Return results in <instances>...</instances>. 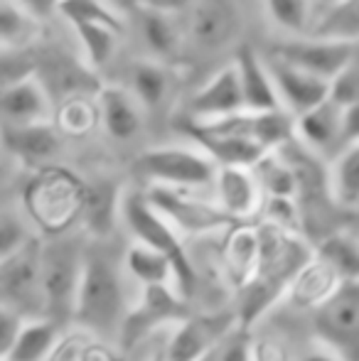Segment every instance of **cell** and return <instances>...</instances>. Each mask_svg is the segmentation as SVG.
Instances as JSON below:
<instances>
[{"label": "cell", "instance_id": "cell-1", "mask_svg": "<svg viewBox=\"0 0 359 361\" xmlns=\"http://www.w3.org/2000/svg\"><path fill=\"white\" fill-rule=\"evenodd\" d=\"M25 212L39 231L59 236L82 219L84 182L64 167H39L23 192Z\"/></svg>", "mask_w": 359, "mask_h": 361}, {"label": "cell", "instance_id": "cell-26", "mask_svg": "<svg viewBox=\"0 0 359 361\" xmlns=\"http://www.w3.org/2000/svg\"><path fill=\"white\" fill-rule=\"evenodd\" d=\"M312 251L337 273L340 281H359V238L355 233H327L320 241V246L312 248Z\"/></svg>", "mask_w": 359, "mask_h": 361}, {"label": "cell", "instance_id": "cell-37", "mask_svg": "<svg viewBox=\"0 0 359 361\" xmlns=\"http://www.w3.org/2000/svg\"><path fill=\"white\" fill-rule=\"evenodd\" d=\"M30 243V231L15 212L0 209V263Z\"/></svg>", "mask_w": 359, "mask_h": 361}, {"label": "cell", "instance_id": "cell-17", "mask_svg": "<svg viewBox=\"0 0 359 361\" xmlns=\"http://www.w3.org/2000/svg\"><path fill=\"white\" fill-rule=\"evenodd\" d=\"M0 145L15 155L20 162H28L35 167H44L49 160L59 155L62 138L49 126V121L23 126H0Z\"/></svg>", "mask_w": 359, "mask_h": 361}, {"label": "cell", "instance_id": "cell-44", "mask_svg": "<svg viewBox=\"0 0 359 361\" xmlns=\"http://www.w3.org/2000/svg\"><path fill=\"white\" fill-rule=\"evenodd\" d=\"M298 361H342L340 357H337L335 352H330L327 347H317V349H312V352H308V354H303Z\"/></svg>", "mask_w": 359, "mask_h": 361}, {"label": "cell", "instance_id": "cell-20", "mask_svg": "<svg viewBox=\"0 0 359 361\" xmlns=\"http://www.w3.org/2000/svg\"><path fill=\"white\" fill-rule=\"evenodd\" d=\"M236 74H239L241 96H244L246 111H276L283 109L276 94L271 72L266 59L254 49H241L234 59Z\"/></svg>", "mask_w": 359, "mask_h": 361}, {"label": "cell", "instance_id": "cell-14", "mask_svg": "<svg viewBox=\"0 0 359 361\" xmlns=\"http://www.w3.org/2000/svg\"><path fill=\"white\" fill-rule=\"evenodd\" d=\"M0 302L18 310L42 307L39 298V248H32V241L20 248L15 256L0 263Z\"/></svg>", "mask_w": 359, "mask_h": 361}, {"label": "cell", "instance_id": "cell-34", "mask_svg": "<svg viewBox=\"0 0 359 361\" xmlns=\"http://www.w3.org/2000/svg\"><path fill=\"white\" fill-rule=\"evenodd\" d=\"M57 15H62L69 25L74 23H101L123 32V20L106 0H59Z\"/></svg>", "mask_w": 359, "mask_h": 361}, {"label": "cell", "instance_id": "cell-13", "mask_svg": "<svg viewBox=\"0 0 359 361\" xmlns=\"http://www.w3.org/2000/svg\"><path fill=\"white\" fill-rule=\"evenodd\" d=\"M269 64V72L276 86V94L281 99V106L291 116H298L303 111L312 109L315 104L327 99V89H330V81L320 79V76L305 72V69L296 67V64L286 62V59L276 57H264Z\"/></svg>", "mask_w": 359, "mask_h": 361}, {"label": "cell", "instance_id": "cell-36", "mask_svg": "<svg viewBox=\"0 0 359 361\" xmlns=\"http://www.w3.org/2000/svg\"><path fill=\"white\" fill-rule=\"evenodd\" d=\"M37 74V62L35 57L23 47H10L0 49V94L5 89H10L13 84H18L25 76Z\"/></svg>", "mask_w": 359, "mask_h": 361}, {"label": "cell", "instance_id": "cell-41", "mask_svg": "<svg viewBox=\"0 0 359 361\" xmlns=\"http://www.w3.org/2000/svg\"><path fill=\"white\" fill-rule=\"evenodd\" d=\"M359 140V101L342 106L340 116V147Z\"/></svg>", "mask_w": 359, "mask_h": 361}, {"label": "cell", "instance_id": "cell-33", "mask_svg": "<svg viewBox=\"0 0 359 361\" xmlns=\"http://www.w3.org/2000/svg\"><path fill=\"white\" fill-rule=\"evenodd\" d=\"M35 23L18 0H0V49L25 47L35 37Z\"/></svg>", "mask_w": 359, "mask_h": 361}, {"label": "cell", "instance_id": "cell-29", "mask_svg": "<svg viewBox=\"0 0 359 361\" xmlns=\"http://www.w3.org/2000/svg\"><path fill=\"white\" fill-rule=\"evenodd\" d=\"M69 27L74 30L79 44H82L84 59H87L89 67L101 69L114 59L116 47H118L121 30H114L101 23H74V25H69Z\"/></svg>", "mask_w": 359, "mask_h": 361}, {"label": "cell", "instance_id": "cell-3", "mask_svg": "<svg viewBox=\"0 0 359 361\" xmlns=\"http://www.w3.org/2000/svg\"><path fill=\"white\" fill-rule=\"evenodd\" d=\"M126 314V293L121 273L106 256H84L72 319L91 332H114Z\"/></svg>", "mask_w": 359, "mask_h": 361}, {"label": "cell", "instance_id": "cell-25", "mask_svg": "<svg viewBox=\"0 0 359 361\" xmlns=\"http://www.w3.org/2000/svg\"><path fill=\"white\" fill-rule=\"evenodd\" d=\"M261 8H264L266 23L286 37L310 35L315 23L312 0H261Z\"/></svg>", "mask_w": 359, "mask_h": 361}, {"label": "cell", "instance_id": "cell-9", "mask_svg": "<svg viewBox=\"0 0 359 361\" xmlns=\"http://www.w3.org/2000/svg\"><path fill=\"white\" fill-rule=\"evenodd\" d=\"M236 317L229 312L185 314L165 349V361H207L231 334Z\"/></svg>", "mask_w": 359, "mask_h": 361}, {"label": "cell", "instance_id": "cell-35", "mask_svg": "<svg viewBox=\"0 0 359 361\" xmlns=\"http://www.w3.org/2000/svg\"><path fill=\"white\" fill-rule=\"evenodd\" d=\"M327 99H332L337 106H347L359 101V42L355 44V52L347 59V64L330 79Z\"/></svg>", "mask_w": 359, "mask_h": 361}, {"label": "cell", "instance_id": "cell-27", "mask_svg": "<svg viewBox=\"0 0 359 361\" xmlns=\"http://www.w3.org/2000/svg\"><path fill=\"white\" fill-rule=\"evenodd\" d=\"M310 35L359 42V0H330L312 23Z\"/></svg>", "mask_w": 359, "mask_h": 361}, {"label": "cell", "instance_id": "cell-43", "mask_svg": "<svg viewBox=\"0 0 359 361\" xmlns=\"http://www.w3.org/2000/svg\"><path fill=\"white\" fill-rule=\"evenodd\" d=\"M148 8H155V10H163V13H180V10L190 8L192 0H145Z\"/></svg>", "mask_w": 359, "mask_h": 361}, {"label": "cell", "instance_id": "cell-21", "mask_svg": "<svg viewBox=\"0 0 359 361\" xmlns=\"http://www.w3.org/2000/svg\"><path fill=\"white\" fill-rule=\"evenodd\" d=\"M340 283L342 281L337 278V273L332 271L322 258H317L315 251H312V256L308 258V261L298 268L296 276L291 278V283H288L283 295H286L293 307L310 310L312 312L322 300L330 298V293L340 286Z\"/></svg>", "mask_w": 359, "mask_h": 361}, {"label": "cell", "instance_id": "cell-7", "mask_svg": "<svg viewBox=\"0 0 359 361\" xmlns=\"http://www.w3.org/2000/svg\"><path fill=\"white\" fill-rule=\"evenodd\" d=\"M197 190H178V187L153 185L148 202L160 212L180 236H207V233L224 231L234 224L217 207L214 200H202L195 195Z\"/></svg>", "mask_w": 359, "mask_h": 361}, {"label": "cell", "instance_id": "cell-6", "mask_svg": "<svg viewBox=\"0 0 359 361\" xmlns=\"http://www.w3.org/2000/svg\"><path fill=\"white\" fill-rule=\"evenodd\" d=\"M312 327L322 347L342 361H359V281H342L312 310Z\"/></svg>", "mask_w": 359, "mask_h": 361}, {"label": "cell", "instance_id": "cell-4", "mask_svg": "<svg viewBox=\"0 0 359 361\" xmlns=\"http://www.w3.org/2000/svg\"><path fill=\"white\" fill-rule=\"evenodd\" d=\"M82 266V251L69 241H54L39 248V298L47 317L59 327L72 322Z\"/></svg>", "mask_w": 359, "mask_h": 361}, {"label": "cell", "instance_id": "cell-40", "mask_svg": "<svg viewBox=\"0 0 359 361\" xmlns=\"http://www.w3.org/2000/svg\"><path fill=\"white\" fill-rule=\"evenodd\" d=\"M251 357L254 361H291L286 342L278 337H264L251 344Z\"/></svg>", "mask_w": 359, "mask_h": 361}, {"label": "cell", "instance_id": "cell-16", "mask_svg": "<svg viewBox=\"0 0 359 361\" xmlns=\"http://www.w3.org/2000/svg\"><path fill=\"white\" fill-rule=\"evenodd\" d=\"M340 116L342 106L332 99L293 116V140H300L305 150L315 155H335L340 150Z\"/></svg>", "mask_w": 359, "mask_h": 361}, {"label": "cell", "instance_id": "cell-38", "mask_svg": "<svg viewBox=\"0 0 359 361\" xmlns=\"http://www.w3.org/2000/svg\"><path fill=\"white\" fill-rule=\"evenodd\" d=\"M23 319L25 317L18 310L0 302V361L8 359L10 347H13L15 337H18V329H20V324H23Z\"/></svg>", "mask_w": 359, "mask_h": 361}, {"label": "cell", "instance_id": "cell-18", "mask_svg": "<svg viewBox=\"0 0 359 361\" xmlns=\"http://www.w3.org/2000/svg\"><path fill=\"white\" fill-rule=\"evenodd\" d=\"M52 118V99L37 74L25 76L0 94V126L39 123Z\"/></svg>", "mask_w": 359, "mask_h": 361}, {"label": "cell", "instance_id": "cell-30", "mask_svg": "<svg viewBox=\"0 0 359 361\" xmlns=\"http://www.w3.org/2000/svg\"><path fill=\"white\" fill-rule=\"evenodd\" d=\"M128 91L143 109H155L165 101L170 89L168 72L158 62H135L128 74Z\"/></svg>", "mask_w": 359, "mask_h": 361}, {"label": "cell", "instance_id": "cell-42", "mask_svg": "<svg viewBox=\"0 0 359 361\" xmlns=\"http://www.w3.org/2000/svg\"><path fill=\"white\" fill-rule=\"evenodd\" d=\"M18 3H20V8L30 15V18L44 20V18H49V15L57 13L59 0H18Z\"/></svg>", "mask_w": 359, "mask_h": 361}, {"label": "cell", "instance_id": "cell-10", "mask_svg": "<svg viewBox=\"0 0 359 361\" xmlns=\"http://www.w3.org/2000/svg\"><path fill=\"white\" fill-rule=\"evenodd\" d=\"M357 42H345V39L317 37V35H303V37H288L283 44H278L271 54L305 69V72L330 81L340 72L352 57Z\"/></svg>", "mask_w": 359, "mask_h": 361}, {"label": "cell", "instance_id": "cell-23", "mask_svg": "<svg viewBox=\"0 0 359 361\" xmlns=\"http://www.w3.org/2000/svg\"><path fill=\"white\" fill-rule=\"evenodd\" d=\"M327 192L340 209L359 212V140L342 145L330 157Z\"/></svg>", "mask_w": 359, "mask_h": 361}, {"label": "cell", "instance_id": "cell-32", "mask_svg": "<svg viewBox=\"0 0 359 361\" xmlns=\"http://www.w3.org/2000/svg\"><path fill=\"white\" fill-rule=\"evenodd\" d=\"M118 195H116L114 187H84V207L82 216L89 224L91 231L106 233L114 224V216L118 212Z\"/></svg>", "mask_w": 359, "mask_h": 361}, {"label": "cell", "instance_id": "cell-31", "mask_svg": "<svg viewBox=\"0 0 359 361\" xmlns=\"http://www.w3.org/2000/svg\"><path fill=\"white\" fill-rule=\"evenodd\" d=\"M143 42L155 57H170L180 44V30L173 20V13H163L145 5L143 23H140Z\"/></svg>", "mask_w": 359, "mask_h": 361}, {"label": "cell", "instance_id": "cell-5", "mask_svg": "<svg viewBox=\"0 0 359 361\" xmlns=\"http://www.w3.org/2000/svg\"><path fill=\"white\" fill-rule=\"evenodd\" d=\"M138 172L153 185L205 190L214 182L217 162L200 145H160L138 157Z\"/></svg>", "mask_w": 359, "mask_h": 361}, {"label": "cell", "instance_id": "cell-15", "mask_svg": "<svg viewBox=\"0 0 359 361\" xmlns=\"http://www.w3.org/2000/svg\"><path fill=\"white\" fill-rule=\"evenodd\" d=\"M187 111H190L192 121H212L244 111V96H241V84L234 62L221 67L217 74H212L192 94Z\"/></svg>", "mask_w": 359, "mask_h": 361}, {"label": "cell", "instance_id": "cell-12", "mask_svg": "<svg viewBox=\"0 0 359 361\" xmlns=\"http://www.w3.org/2000/svg\"><path fill=\"white\" fill-rule=\"evenodd\" d=\"M214 202L231 221H246L261 212L264 192L254 175V167L221 165L214 172Z\"/></svg>", "mask_w": 359, "mask_h": 361}, {"label": "cell", "instance_id": "cell-39", "mask_svg": "<svg viewBox=\"0 0 359 361\" xmlns=\"http://www.w3.org/2000/svg\"><path fill=\"white\" fill-rule=\"evenodd\" d=\"M219 347L221 349L212 357V361H254V357H251V342L244 334H229Z\"/></svg>", "mask_w": 359, "mask_h": 361}, {"label": "cell", "instance_id": "cell-28", "mask_svg": "<svg viewBox=\"0 0 359 361\" xmlns=\"http://www.w3.org/2000/svg\"><path fill=\"white\" fill-rule=\"evenodd\" d=\"M126 271L140 283V286H173L175 271L168 256L143 243H133L126 253Z\"/></svg>", "mask_w": 359, "mask_h": 361}, {"label": "cell", "instance_id": "cell-19", "mask_svg": "<svg viewBox=\"0 0 359 361\" xmlns=\"http://www.w3.org/2000/svg\"><path fill=\"white\" fill-rule=\"evenodd\" d=\"M96 111L114 140H130L143 128V106L123 86H104L99 91Z\"/></svg>", "mask_w": 359, "mask_h": 361}, {"label": "cell", "instance_id": "cell-24", "mask_svg": "<svg viewBox=\"0 0 359 361\" xmlns=\"http://www.w3.org/2000/svg\"><path fill=\"white\" fill-rule=\"evenodd\" d=\"M59 339V324L49 317L23 319L10 354L5 361H44L54 352Z\"/></svg>", "mask_w": 359, "mask_h": 361}, {"label": "cell", "instance_id": "cell-22", "mask_svg": "<svg viewBox=\"0 0 359 361\" xmlns=\"http://www.w3.org/2000/svg\"><path fill=\"white\" fill-rule=\"evenodd\" d=\"M226 241L224 251H221V263H224V273L229 278L231 286L244 288L251 281L259 263L261 251V238L259 226H249V224H239V226H226Z\"/></svg>", "mask_w": 359, "mask_h": 361}, {"label": "cell", "instance_id": "cell-2", "mask_svg": "<svg viewBox=\"0 0 359 361\" xmlns=\"http://www.w3.org/2000/svg\"><path fill=\"white\" fill-rule=\"evenodd\" d=\"M118 212L128 231L133 233L135 243L155 248V251L170 258L175 271V290L182 298H190L197 290V271L192 266L190 256H187L182 236L173 228V224L160 214L148 202V197L140 195V192H128V195L121 197Z\"/></svg>", "mask_w": 359, "mask_h": 361}, {"label": "cell", "instance_id": "cell-11", "mask_svg": "<svg viewBox=\"0 0 359 361\" xmlns=\"http://www.w3.org/2000/svg\"><path fill=\"white\" fill-rule=\"evenodd\" d=\"M239 30L241 13L234 0H192L187 32L197 47L221 49L234 42Z\"/></svg>", "mask_w": 359, "mask_h": 361}, {"label": "cell", "instance_id": "cell-8", "mask_svg": "<svg viewBox=\"0 0 359 361\" xmlns=\"http://www.w3.org/2000/svg\"><path fill=\"white\" fill-rule=\"evenodd\" d=\"M185 314V298L173 286H143L138 302L126 310L121 319L118 342L130 349L163 324H178Z\"/></svg>", "mask_w": 359, "mask_h": 361}]
</instances>
